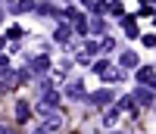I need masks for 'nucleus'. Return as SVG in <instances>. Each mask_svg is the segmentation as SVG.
Returning <instances> with one entry per match:
<instances>
[{
    "mask_svg": "<svg viewBox=\"0 0 156 134\" xmlns=\"http://www.w3.org/2000/svg\"><path fill=\"white\" fill-rule=\"evenodd\" d=\"M37 115L44 118V128L47 131H56V128H62V112L56 109V106H50V103H37Z\"/></svg>",
    "mask_w": 156,
    "mask_h": 134,
    "instance_id": "1",
    "label": "nucleus"
},
{
    "mask_svg": "<svg viewBox=\"0 0 156 134\" xmlns=\"http://www.w3.org/2000/svg\"><path fill=\"white\" fill-rule=\"evenodd\" d=\"M87 100H90V106H100V109H106V106L112 103V90H94Z\"/></svg>",
    "mask_w": 156,
    "mask_h": 134,
    "instance_id": "2",
    "label": "nucleus"
},
{
    "mask_svg": "<svg viewBox=\"0 0 156 134\" xmlns=\"http://www.w3.org/2000/svg\"><path fill=\"white\" fill-rule=\"evenodd\" d=\"M131 97H134V106H153V90L150 87H137Z\"/></svg>",
    "mask_w": 156,
    "mask_h": 134,
    "instance_id": "3",
    "label": "nucleus"
},
{
    "mask_svg": "<svg viewBox=\"0 0 156 134\" xmlns=\"http://www.w3.org/2000/svg\"><path fill=\"white\" fill-rule=\"evenodd\" d=\"M137 84L156 90V72H153V69H140V72H137Z\"/></svg>",
    "mask_w": 156,
    "mask_h": 134,
    "instance_id": "4",
    "label": "nucleus"
},
{
    "mask_svg": "<svg viewBox=\"0 0 156 134\" xmlns=\"http://www.w3.org/2000/svg\"><path fill=\"white\" fill-rule=\"evenodd\" d=\"M53 41H56V44H72V25H69V22H62L59 28L53 31Z\"/></svg>",
    "mask_w": 156,
    "mask_h": 134,
    "instance_id": "5",
    "label": "nucleus"
},
{
    "mask_svg": "<svg viewBox=\"0 0 156 134\" xmlns=\"http://www.w3.org/2000/svg\"><path fill=\"white\" fill-rule=\"evenodd\" d=\"M66 93H69L72 100H84V84H81V81H78V78H75V81H69Z\"/></svg>",
    "mask_w": 156,
    "mask_h": 134,
    "instance_id": "6",
    "label": "nucleus"
},
{
    "mask_svg": "<svg viewBox=\"0 0 156 134\" xmlns=\"http://www.w3.org/2000/svg\"><path fill=\"white\" fill-rule=\"evenodd\" d=\"M119 65H122V69H137V53L134 50H125L122 59H119Z\"/></svg>",
    "mask_w": 156,
    "mask_h": 134,
    "instance_id": "7",
    "label": "nucleus"
},
{
    "mask_svg": "<svg viewBox=\"0 0 156 134\" xmlns=\"http://www.w3.org/2000/svg\"><path fill=\"white\" fill-rule=\"evenodd\" d=\"M28 115H31V106L25 103V100H19L16 103V118H19V122H28Z\"/></svg>",
    "mask_w": 156,
    "mask_h": 134,
    "instance_id": "8",
    "label": "nucleus"
},
{
    "mask_svg": "<svg viewBox=\"0 0 156 134\" xmlns=\"http://www.w3.org/2000/svg\"><path fill=\"white\" fill-rule=\"evenodd\" d=\"M50 69V59L47 56H34L31 59V72H47Z\"/></svg>",
    "mask_w": 156,
    "mask_h": 134,
    "instance_id": "9",
    "label": "nucleus"
},
{
    "mask_svg": "<svg viewBox=\"0 0 156 134\" xmlns=\"http://www.w3.org/2000/svg\"><path fill=\"white\" fill-rule=\"evenodd\" d=\"M115 122H119V109L112 106V109H106V115H103V125H106V128H112Z\"/></svg>",
    "mask_w": 156,
    "mask_h": 134,
    "instance_id": "10",
    "label": "nucleus"
},
{
    "mask_svg": "<svg viewBox=\"0 0 156 134\" xmlns=\"http://www.w3.org/2000/svg\"><path fill=\"white\" fill-rule=\"evenodd\" d=\"M115 109H119V112H131V109H134V100H131V97H122L119 103H115Z\"/></svg>",
    "mask_w": 156,
    "mask_h": 134,
    "instance_id": "11",
    "label": "nucleus"
},
{
    "mask_svg": "<svg viewBox=\"0 0 156 134\" xmlns=\"http://www.w3.org/2000/svg\"><path fill=\"white\" fill-rule=\"evenodd\" d=\"M90 31H97V34H103V31H106V22H103L100 16H94V19H90Z\"/></svg>",
    "mask_w": 156,
    "mask_h": 134,
    "instance_id": "12",
    "label": "nucleus"
},
{
    "mask_svg": "<svg viewBox=\"0 0 156 134\" xmlns=\"http://www.w3.org/2000/svg\"><path fill=\"white\" fill-rule=\"evenodd\" d=\"M31 6H34V0H16V3H12V12H25Z\"/></svg>",
    "mask_w": 156,
    "mask_h": 134,
    "instance_id": "13",
    "label": "nucleus"
},
{
    "mask_svg": "<svg viewBox=\"0 0 156 134\" xmlns=\"http://www.w3.org/2000/svg\"><path fill=\"white\" fill-rule=\"evenodd\" d=\"M122 75H125V72H122V69H112V65H109L106 72H103V78H106V81H119Z\"/></svg>",
    "mask_w": 156,
    "mask_h": 134,
    "instance_id": "14",
    "label": "nucleus"
},
{
    "mask_svg": "<svg viewBox=\"0 0 156 134\" xmlns=\"http://www.w3.org/2000/svg\"><path fill=\"white\" fill-rule=\"evenodd\" d=\"M109 50H115V41L112 37H103L100 41V53H109Z\"/></svg>",
    "mask_w": 156,
    "mask_h": 134,
    "instance_id": "15",
    "label": "nucleus"
},
{
    "mask_svg": "<svg viewBox=\"0 0 156 134\" xmlns=\"http://www.w3.org/2000/svg\"><path fill=\"white\" fill-rule=\"evenodd\" d=\"M106 69H109V62H106V59H97V62H94V72H97V75H103Z\"/></svg>",
    "mask_w": 156,
    "mask_h": 134,
    "instance_id": "16",
    "label": "nucleus"
},
{
    "mask_svg": "<svg viewBox=\"0 0 156 134\" xmlns=\"http://www.w3.org/2000/svg\"><path fill=\"white\" fill-rule=\"evenodd\" d=\"M84 50H87V56H94V53H100V44H97V41H87Z\"/></svg>",
    "mask_w": 156,
    "mask_h": 134,
    "instance_id": "17",
    "label": "nucleus"
},
{
    "mask_svg": "<svg viewBox=\"0 0 156 134\" xmlns=\"http://www.w3.org/2000/svg\"><path fill=\"white\" fill-rule=\"evenodd\" d=\"M125 34H128V37H134V34H137V28H134V22H131V19H125Z\"/></svg>",
    "mask_w": 156,
    "mask_h": 134,
    "instance_id": "18",
    "label": "nucleus"
},
{
    "mask_svg": "<svg viewBox=\"0 0 156 134\" xmlns=\"http://www.w3.org/2000/svg\"><path fill=\"white\" fill-rule=\"evenodd\" d=\"M3 69H9V59L3 56V53H0V72H3Z\"/></svg>",
    "mask_w": 156,
    "mask_h": 134,
    "instance_id": "19",
    "label": "nucleus"
},
{
    "mask_svg": "<svg viewBox=\"0 0 156 134\" xmlns=\"http://www.w3.org/2000/svg\"><path fill=\"white\" fill-rule=\"evenodd\" d=\"M34 134H50V131H47V128H37V131H34Z\"/></svg>",
    "mask_w": 156,
    "mask_h": 134,
    "instance_id": "20",
    "label": "nucleus"
},
{
    "mask_svg": "<svg viewBox=\"0 0 156 134\" xmlns=\"http://www.w3.org/2000/svg\"><path fill=\"white\" fill-rule=\"evenodd\" d=\"M0 134H9V131H6V128H0Z\"/></svg>",
    "mask_w": 156,
    "mask_h": 134,
    "instance_id": "21",
    "label": "nucleus"
},
{
    "mask_svg": "<svg viewBox=\"0 0 156 134\" xmlns=\"http://www.w3.org/2000/svg\"><path fill=\"white\" fill-rule=\"evenodd\" d=\"M6 3H16V0H6Z\"/></svg>",
    "mask_w": 156,
    "mask_h": 134,
    "instance_id": "22",
    "label": "nucleus"
},
{
    "mask_svg": "<svg viewBox=\"0 0 156 134\" xmlns=\"http://www.w3.org/2000/svg\"><path fill=\"white\" fill-rule=\"evenodd\" d=\"M0 19H3V12H0Z\"/></svg>",
    "mask_w": 156,
    "mask_h": 134,
    "instance_id": "23",
    "label": "nucleus"
}]
</instances>
